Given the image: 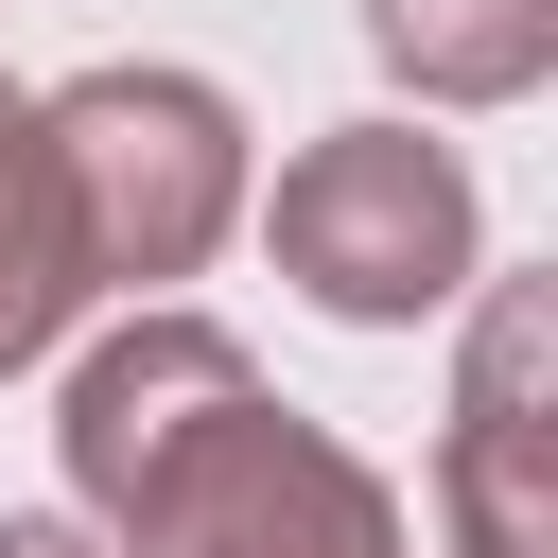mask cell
Here are the masks:
<instances>
[{
	"mask_svg": "<svg viewBox=\"0 0 558 558\" xmlns=\"http://www.w3.org/2000/svg\"><path fill=\"white\" fill-rule=\"evenodd\" d=\"M70 506L105 558H401V506L349 436H314L209 314H140L70 366Z\"/></svg>",
	"mask_w": 558,
	"mask_h": 558,
	"instance_id": "cell-1",
	"label": "cell"
},
{
	"mask_svg": "<svg viewBox=\"0 0 558 558\" xmlns=\"http://www.w3.org/2000/svg\"><path fill=\"white\" fill-rule=\"evenodd\" d=\"M52 122V174H70V227H87V296H157L192 279L227 227H244V122L209 70H87L35 105Z\"/></svg>",
	"mask_w": 558,
	"mask_h": 558,
	"instance_id": "cell-2",
	"label": "cell"
},
{
	"mask_svg": "<svg viewBox=\"0 0 558 558\" xmlns=\"http://www.w3.org/2000/svg\"><path fill=\"white\" fill-rule=\"evenodd\" d=\"M262 244H279V279H296L314 314L401 331V314L471 296V174H453V140H418V122H331V140L279 157Z\"/></svg>",
	"mask_w": 558,
	"mask_h": 558,
	"instance_id": "cell-3",
	"label": "cell"
},
{
	"mask_svg": "<svg viewBox=\"0 0 558 558\" xmlns=\"http://www.w3.org/2000/svg\"><path fill=\"white\" fill-rule=\"evenodd\" d=\"M541 384H558V296L541 279H488V314H471V384H453V453H436V488H453V558H558V506H541Z\"/></svg>",
	"mask_w": 558,
	"mask_h": 558,
	"instance_id": "cell-4",
	"label": "cell"
},
{
	"mask_svg": "<svg viewBox=\"0 0 558 558\" xmlns=\"http://www.w3.org/2000/svg\"><path fill=\"white\" fill-rule=\"evenodd\" d=\"M70 314H87V227H70V174H52L35 87H0V366H35Z\"/></svg>",
	"mask_w": 558,
	"mask_h": 558,
	"instance_id": "cell-5",
	"label": "cell"
},
{
	"mask_svg": "<svg viewBox=\"0 0 558 558\" xmlns=\"http://www.w3.org/2000/svg\"><path fill=\"white\" fill-rule=\"evenodd\" d=\"M366 52L418 105H523L558 70V0H366Z\"/></svg>",
	"mask_w": 558,
	"mask_h": 558,
	"instance_id": "cell-6",
	"label": "cell"
},
{
	"mask_svg": "<svg viewBox=\"0 0 558 558\" xmlns=\"http://www.w3.org/2000/svg\"><path fill=\"white\" fill-rule=\"evenodd\" d=\"M0 558H105V541H87V523H35V506H17V523H0Z\"/></svg>",
	"mask_w": 558,
	"mask_h": 558,
	"instance_id": "cell-7",
	"label": "cell"
}]
</instances>
